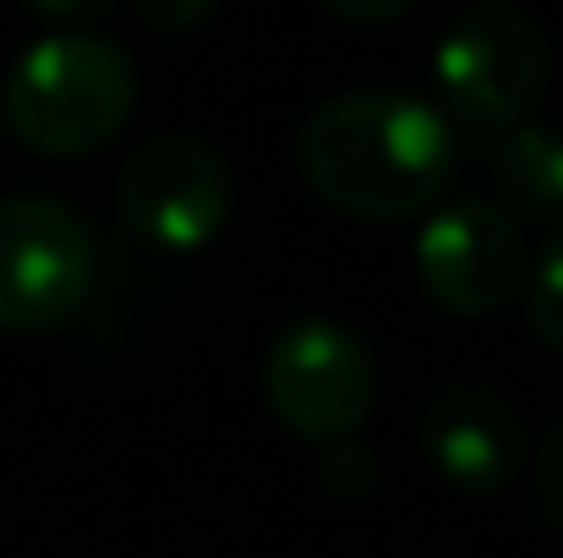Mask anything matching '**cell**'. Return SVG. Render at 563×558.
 I'll return each instance as SVG.
<instances>
[{"mask_svg": "<svg viewBox=\"0 0 563 558\" xmlns=\"http://www.w3.org/2000/svg\"><path fill=\"white\" fill-rule=\"evenodd\" d=\"M307 186L351 219H410L432 208L460 171L454 121L399 88L323 99L296 143Z\"/></svg>", "mask_w": 563, "mask_h": 558, "instance_id": "1", "label": "cell"}, {"mask_svg": "<svg viewBox=\"0 0 563 558\" xmlns=\"http://www.w3.org/2000/svg\"><path fill=\"white\" fill-rule=\"evenodd\" d=\"M137 110V66L115 39L49 33L16 55L0 88V127L44 160H88Z\"/></svg>", "mask_w": 563, "mask_h": 558, "instance_id": "2", "label": "cell"}, {"mask_svg": "<svg viewBox=\"0 0 563 558\" xmlns=\"http://www.w3.org/2000/svg\"><path fill=\"white\" fill-rule=\"evenodd\" d=\"M432 83L449 121L509 132L548 88V39L520 6H465L432 50Z\"/></svg>", "mask_w": 563, "mask_h": 558, "instance_id": "3", "label": "cell"}, {"mask_svg": "<svg viewBox=\"0 0 563 558\" xmlns=\"http://www.w3.org/2000/svg\"><path fill=\"white\" fill-rule=\"evenodd\" d=\"M99 274L88 219L44 192L0 197V329L49 335L71 324Z\"/></svg>", "mask_w": 563, "mask_h": 558, "instance_id": "4", "label": "cell"}, {"mask_svg": "<svg viewBox=\"0 0 563 558\" xmlns=\"http://www.w3.org/2000/svg\"><path fill=\"white\" fill-rule=\"evenodd\" d=\"M263 400L285 433L329 449L356 438L373 416L377 362L356 329L334 318H301L263 357Z\"/></svg>", "mask_w": 563, "mask_h": 558, "instance_id": "5", "label": "cell"}, {"mask_svg": "<svg viewBox=\"0 0 563 558\" xmlns=\"http://www.w3.org/2000/svg\"><path fill=\"white\" fill-rule=\"evenodd\" d=\"M115 208L121 225L154 247V252H197L208 247L230 208H235V182L219 149L187 132H159L137 143L121 165L115 182Z\"/></svg>", "mask_w": 563, "mask_h": 558, "instance_id": "6", "label": "cell"}, {"mask_svg": "<svg viewBox=\"0 0 563 558\" xmlns=\"http://www.w3.org/2000/svg\"><path fill=\"white\" fill-rule=\"evenodd\" d=\"M416 274L443 313H504L526 291V236L504 203L460 197L416 230Z\"/></svg>", "mask_w": 563, "mask_h": 558, "instance_id": "7", "label": "cell"}, {"mask_svg": "<svg viewBox=\"0 0 563 558\" xmlns=\"http://www.w3.org/2000/svg\"><path fill=\"white\" fill-rule=\"evenodd\" d=\"M421 449L432 471L460 493H498L515 482L526 438L520 416L487 389H443L421 416Z\"/></svg>", "mask_w": 563, "mask_h": 558, "instance_id": "8", "label": "cell"}, {"mask_svg": "<svg viewBox=\"0 0 563 558\" xmlns=\"http://www.w3.org/2000/svg\"><path fill=\"white\" fill-rule=\"evenodd\" d=\"M493 182L504 192V208L537 225L563 219V138L548 127L515 121L498 132L493 149Z\"/></svg>", "mask_w": 563, "mask_h": 558, "instance_id": "9", "label": "cell"}, {"mask_svg": "<svg viewBox=\"0 0 563 558\" xmlns=\"http://www.w3.org/2000/svg\"><path fill=\"white\" fill-rule=\"evenodd\" d=\"M526 318H531V335H537L553 357H563V230L548 241V252H542L537 269H531Z\"/></svg>", "mask_w": 563, "mask_h": 558, "instance_id": "10", "label": "cell"}, {"mask_svg": "<svg viewBox=\"0 0 563 558\" xmlns=\"http://www.w3.org/2000/svg\"><path fill=\"white\" fill-rule=\"evenodd\" d=\"M373 455L356 444V438H340V444H329V455H323V482L340 493V499H362V493H373Z\"/></svg>", "mask_w": 563, "mask_h": 558, "instance_id": "11", "label": "cell"}, {"mask_svg": "<svg viewBox=\"0 0 563 558\" xmlns=\"http://www.w3.org/2000/svg\"><path fill=\"white\" fill-rule=\"evenodd\" d=\"M213 11H219V0H137V17H143L154 33H176V39L208 28Z\"/></svg>", "mask_w": 563, "mask_h": 558, "instance_id": "12", "label": "cell"}, {"mask_svg": "<svg viewBox=\"0 0 563 558\" xmlns=\"http://www.w3.org/2000/svg\"><path fill=\"white\" fill-rule=\"evenodd\" d=\"M537 493H542V510H548V521H553V526L563 532V433H553V444L542 449Z\"/></svg>", "mask_w": 563, "mask_h": 558, "instance_id": "13", "label": "cell"}, {"mask_svg": "<svg viewBox=\"0 0 563 558\" xmlns=\"http://www.w3.org/2000/svg\"><path fill=\"white\" fill-rule=\"evenodd\" d=\"M340 22H356V28H383L394 17H405L416 0H323Z\"/></svg>", "mask_w": 563, "mask_h": 558, "instance_id": "14", "label": "cell"}, {"mask_svg": "<svg viewBox=\"0 0 563 558\" xmlns=\"http://www.w3.org/2000/svg\"><path fill=\"white\" fill-rule=\"evenodd\" d=\"M27 6L49 22H88V17H104L115 0H27Z\"/></svg>", "mask_w": 563, "mask_h": 558, "instance_id": "15", "label": "cell"}]
</instances>
